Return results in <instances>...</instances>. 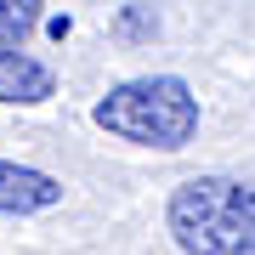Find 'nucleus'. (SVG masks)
<instances>
[{
  "instance_id": "1",
  "label": "nucleus",
  "mask_w": 255,
  "mask_h": 255,
  "mask_svg": "<svg viewBox=\"0 0 255 255\" xmlns=\"http://www.w3.org/2000/svg\"><path fill=\"white\" fill-rule=\"evenodd\" d=\"M182 255H255V182L233 176H193L164 204Z\"/></svg>"
},
{
  "instance_id": "2",
  "label": "nucleus",
  "mask_w": 255,
  "mask_h": 255,
  "mask_svg": "<svg viewBox=\"0 0 255 255\" xmlns=\"http://www.w3.org/2000/svg\"><path fill=\"white\" fill-rule=\"evenodd\" d=\"M91 119L108 136H119V142L176 153V147H187L193 130H199V97H193V85L176 80V74H142V80L114 85V91L91 108Z\"/></svg>"
},
{
  "instance_id": "3",
  "label": "nucleus",
  "mask_w": 255,
  "mask_h": 255,
  "mask_svg": "<svg viewBox=\"0 0 255 255\" xmlns=\"http://www.w3.org/2000/svg\"><path fill=\"white\" fill-rule=\"evenodd\" d=\"M63 199V182L34 164H11L0 159V216H34V210H51Z\"/></svg>"
},
{
  "instance_id": "4",
  "label": "nucleus",
  "mask_w": 255,
  "mask_h": 255,
  "mask_svg": "<svg viewBox=\"0 0 255 255\" xmlns=\"http://www.w3.org/2000/svg\"><path fill=\"white\" fill-rule=\"evenodd\" d=\"M57 91V74L34 63L28 51H0V102H46Z\"/></svg>"
},
{
  "instance_id": "5",
  "label": "nucleus",
  "mask_w": 255,
  "mask_h": 255,
  "mask_svg": "<svg viewBox=\"0 0 255 255\" xmlns=\"http://www.w3.org/2000/svg\"><path fill=\"white\" fill-rule=\"evenodd\" d=\"M40 28V0H0V51L23 46Z\"/></svg>"
},
{
  "instance_id": "6",
  "label": "nucleus",
  "mask_w": 255,
  "mask_h": 255,
  "mask_svg": "<svg viewBox=\"0 0 255 255\" xmlns=\"http://www.w3.org/2000/svg\"><path fill=\"white\" fill-rule=\"evenodd\" d=\"M125 28H130V34H153V28H159V23H153V17H147V11H130V17H125Z\"/></svg>"
}]
</instances>
